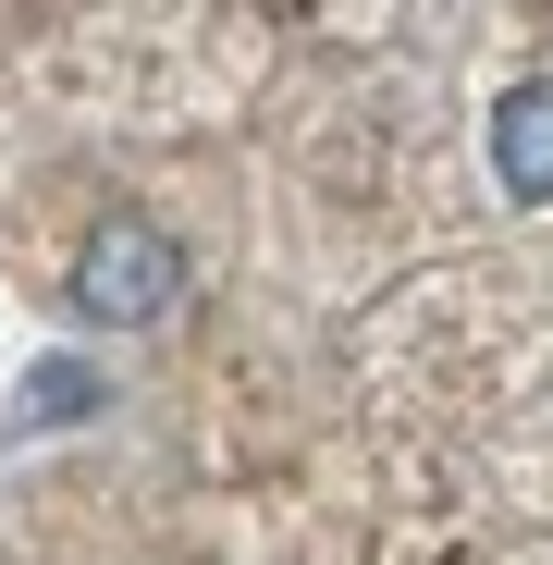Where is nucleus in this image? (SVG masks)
I'll use <instances>...</instances> for the list:
<instances>
[{"instance_id": "f257e3e1", "label": "nucleus", "mask_w": 553, "mask_h": 565, "mask_svg": "<svg viewBox=\"0 0 553 565\" xmlns=\"http://www.w3.org/2000/svg\"><path fill=\"white\" fill-rule=\"evenodd\" d=\"M184 308V246L160 222H99L74 246V320H99V332H148Z\"/></svg>"}, {"instance_id": "f03ea898", "label": "nucleus", "mask_w": 553, "mask_h": 565, "mask_svg": "<svg viewBox=\"0 0 553 565\" xmlns=\"http://www.w3.org/2000/svg\"><path fill=\"white\" fill-rule=\"evenodd\" d=\"M492 172H504V198H553V74L492 111Z\"/></svg>"}]
</instances>
